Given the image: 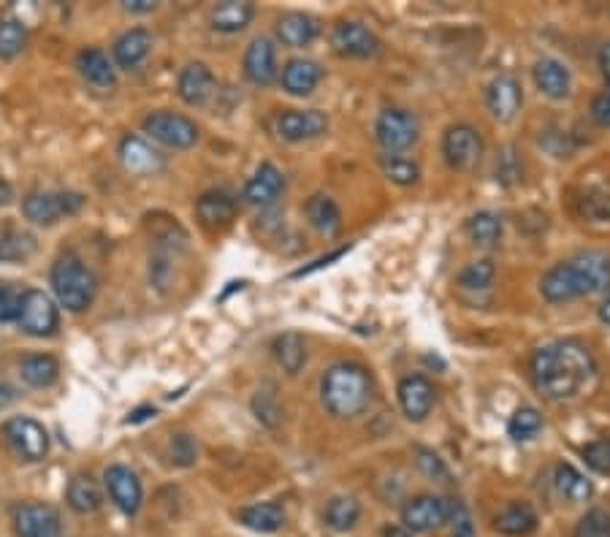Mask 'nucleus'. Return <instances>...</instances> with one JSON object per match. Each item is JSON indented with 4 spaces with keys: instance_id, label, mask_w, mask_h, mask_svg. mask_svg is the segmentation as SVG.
Wrapping results in <instances>:
<instances>
[{
    "instance_id": "nucleus-1",
    "label": "nucleus",
    "mask_w": 610,
    "mask_h": 537,
    "mask_svg": "<svg viewBox=\"0 0 610 537\" xmlns=\"http://www.w3.org/2000/svg\"><path fill=\"white\" fill-rule=\"evenodd\" d=\"M594 356L578 340L554 342L535 350L532 380L548 399H570L594 375Z\"/></svg>"
},
{
    "instance_id": "nucleus-2",
    "label": "nucleus",
    "mask_w": 610,
    "mask_h": 537,
    "mask_svg": "<svg viewBox=\"0 0 610 537\" xmlns=\"http://www.w3.org/2000/svg\"><path fill=\"white\" fill-rule=\"evenodd\" d=\"M375 399L372 375L361 364H334L320 380V402L326 413L339 421H353L364 415Z\"/></svg>"
},
{
    "instance_id": "nucleus-3",
    "label": "nucleus",
    "mask_w": 610,
    "mask_h": 537,
    "mask_svg": "<svg viewBox=\"0 0 610 537\" xmlns=\"http://www.w3.org/2000/svg\"><path fill=\"white\" fill-rule=\"evenodd\" d=\"M52 288H55L57 302L68 312H85L95 302L98 280L76 255H63L52 266Z\"/></svg>"
},
{
    "instance_id": "nucleus-4",
    "label": "nucleus",
    "mask_w": 610,
    "mask_h": 537,
    "mask_svg": "<svg viewBox=\"0 0 610 537\" xmlns=\"http://www.w3.org/2000/svg\"><path fill=\"white\" fill-rule=\"evenodd\" d=\"M377 142L383 147L388 155H396V152L410 150L415 142H418V133H421V123L413 112L407 109H383L380 117H377L375 125Z\"/></svg>"
},
{
    "instance_id": "nucleus-5",
    "label": "nucleus",
    "mask_w": 610,
    "mask_h": 537,
    "mask_svg": "<svg viewBox=\"0 0 610 537\" xmlns=\"http://www.w3.org/2000/svg\"><path fill=\"white\" fill-rule=\"evenodd\" d=\"M144 133L155 142L166 144L171 150H190L198 142V125L185 114L155 112L144 120Z\"/></svg>"
},
{
    "instance_id": "nucleus-6",
    "label": "nucleus",
    "mask_w": 610,
    "mask_h": 537,
    "mask_svg": "<svg viewBox=\"0 0 610 537\" xmlns=\"http://www.w3.org/2000/svg\"><path fill=\"white\" fill-rule=\"evenodd\" d=\"M442 155L456 171L478 169L483 161V136L472 125H453L442 136Z\"/></svg>"
},
{
    "instance_id": "nucleus-7",
    "label": "nucleus",
    "mask_w": 610,
    "mask_h": 537,
    "mask_svg": "<svg viewBox=\"0 0 610 537\" xmlns=\"http://www.w3.org/2000/svg\"><path fill=\"white\" fill-rule=\"evenodd\" d=\"M3 437L11 445V451L25 462H41L49 453L47 429L33 418H11V421H6Z\"/></svg>"
},
{
    "instance_id": "nucleus-8",
    "label": "nucleus",
    "mask_w": 610,
    "mask_h": 537,
    "mask_svg": "<svg viewBox=\"0 0 610 537\" xmlns=\"http://www.w3.org/2000/svg\"><path fill=\"white\" fill-rule=\"evenodd\" d=\"M85 204L79 193H30L22 204V212L36 226H52L63 215H74Z\"/></svg>"
},
{
    "instance_id": "nucleus-9",
    "label": "nucleus",
    "mask_w": 610,
    "mask_h": 537,
    "mask_svg": "<svg viewBox=\"0 0 610 537\" xmlns=\"http://www.w3.org/2000/svg\"><path fill=\"white\" fill-rule=\"evenodd\" d=\"M451 508L453 502L434 494H421L402 508V524L407 532H434L451 521Z\"/></svg>"
},
{
    "instance_id": "nucleus-10",
    "label": "nucleus",
    "mask_w": 610,
    "mask_h": 537,
    "mask_svg": "<svg viewBox=\"0 0 610 537\" xmlns=\"http://www.w3.org/2000/svg\"><path fill=\"white\" fill-rule=\"evenodd\" d=\"M331 47L339 57H350V60H369V57L380 55V38L372 30L361 25V22H339L334 33H331Z\"/></svg>"
},
{
    "instance_id": "nucleus-11",
    "label": "nucleus",
    "mask_w": 610,
    "mask_h": 537,
    "mask_svg": "<svg viewBox=\"0 0 610 537\" xmlns=\"http://www.w3.org/2000/svg\"><path fill=\"white\" fill-rule=\"evenodd\" d=\"M274 131L282 142H310L329 131V117L318 109H291L274 120Z\"/></svg>"
},
{
    "instance_id": "nucleus-12",
    "label": "nucleus",
    "mask_w": 610,
    "mask_h": 537,
    "mask_svg": "<svg viewBox=\"0 0 610 537\" xmlns=\"http://www.w3.org/2000/svg\"><path fill=\"white\" fill-rule=\"evenodd\" d=\"M57 307L44 291H25L22 293V307H19L17 323L22 331L33 337H49L57 329Z\"/></svg>"
},
{
    "instance_id": "nucleus-13",
    "label": "nucleus",
    "mask_w": 610,
    "mask_h": 537,
    "mask_svg": "<svg viewBox=\"0 0 610 537\" xmlns=\"http://www.w3.org/2000/svg\"><path fill=\"white\" fill-rule=\"evenodd\" d=\"M106 489L112 494L114 505L125 513V516H136L141 508V500H144V489H141L139 475L125 467V464H112L106 467L104 472Z\"/></svg>"
},
{
    "instance_id": "nucleus-14",
    "label": "nucleus",
    "mask_w": 610,
    "mask_h": 537,
    "mask_svg": "<svg viewBox=\"0 0 610 537\" xmlns=\"http://www.w3.org/2000/svg\"><path fill=\"white\" fill-rule=\"evenodd\" d=\"M14 532L17 537H63V524L52 505L28 502L14 513Z\"/></svg>"
},
{
    "instance_id": "nucleus-15",
    "label": "nucleus",
    "mask_w": 610,
    "mask_h": 537,
    "mask_svg": "<svg viewBox=\"0 0 610 537\" xmlns=\"http://www.w3.org/2000/svg\"><path fill=\"white\" fill-rule=\"evenodd\" d=\"M521 104H524V95L513 76H497L486 87V106L497 123H513L516 114L521 112Z\"/></svg>"
},
{
    "instance_id": "nucleus-16",
    "label": "nucleus",
    "mask_w": 610,
    "mask_h": 537,
    "mask_svg": "<svg viewBox=\"0 0 610 537\" xmlns=\"http://www.w3.org/2000/svg\"><path fill=\"white\" fill-rule=\"evenodd\" d=\"M120 161L125 169L136 177H152L166 169V161L152 144H147L141 136H125L120 142Z\"/></svg>"
},
{
    "instance_id": "nucleus-17",
    "label": "nucleus",
    "mask_w": 610,
    "mask_h": 537,
    "mask_svg": "<svg viewBox=\"0 0 610 537\" xmlns=\"http://www.w3.org/2000/svg\"><path fill=\"white\" fill-rule=\"evenodd\" d=\"M399 405L410 421H423L434 407V386L423 375H407L396 388Z\"/></svg>"
},
{
    "instance_id": "nucleus-18",
    "label": "nucleus",
    "mask_w": 610,
    "mask_h": 537,
    "mask_svg": "<svg viewBox=\"0 0 610 537\" xmlns=\"http://www.w3.org/2000/svg\"><path fill=\"white\" fill-rule=\"evenodd\" d=\"M570 264H573L583 296H592V293H602L610 288V258L605 253H581Z\"/></svg>"
},
{
    "instance_id": "nucleus-19",
    "label": "nucleus",
    "mask_w": 610,
    "mask_h": 537,
    "mask_svg": "<svg viewBox=\"0 0 610 537\" xmlns=\"http://www.w3.org/2000/svg\"><path fill=\"white\" fill-rule=\"evenodd\" d=\"M177 93L188 106H204L215 95V74L204 63H190L179 74Z\"/></svg>"
},
{
    "instance_id": "nucleus-20",
    "label": "nucleus",
    "mask_w": 610,
    "mask_h": 537,
    "mask_svg": "<svg viewBox=\"0 0 610 537\" xmlns=\"http://www.w3.org/2000/svg\"><path fill=\"white\" fill-rule=\"evenodd\" d=\"M282 190H285L282 171L274 163H261V169L255 171L250 182L244 185V201L253 207H269L280 198Z\"/></svg>"
},
{
    "instance_id": "nucleus-21",
    "label": "nucleus",
    "mask_w": 610,
    "mask_h": 537,
    "mask_svg": "<svg viewBox=\"0 0 610 537\" xmlns=\"http://www.w3.org/2000/svg\"><path fill=\"white\" fill-rule=\"evenodd\" d=\"M244 76L253 85H272L277 76V52L269 38H255L244 52Z\"/></svg>"
},
{
    "instance_id": "nucleus-22",
    "label": "nucleus",
    "mask_w": 610,
    "mask_h": 537,
    "mask_svg": "<svg viewBox=\"0 0 610 537\" xmlns=\"http://www.w3.org/2000/svg\"><path fill=\"white\" fill-rule=\"evenodd\" d=\"M320 22L310 14L301 11H288L277 19V38L282 41V47H310L312 41L318 38Z\"/></svg>"
},
{
    "instance_id": "nucleus-23",
    "label": "nucleus",
    "mask_w": 610,
    "mask_h": 537,
    "mask_svg": "<svg viewBox=\"0 0 610 537\" xmlns=\"http://www.w3.org/2000/svg\"><path fill=\"white\" fill-rule=\"evenodd\" d=\"M532 76H535L537 90L545 95V98H554V101H562L570 95V87H573V79H570V71L554 60V57H543L537 60L535 68H532Z\"/></svg>"
},
{
    "instance_id": "nucleus-24",
    "label": "nucleus",
    "mask_w": 610,
    "mask_h": 537,
    "mask_svg": "<svg viewBox=\"0 0 610 537\" xmlns=\"http://www.w3.org/2000/svg\"><path fill=\"white\" fill-rule=\"evenodd\" d=\"M540 291L551 304H564L573 302V299H581V285H578V277L573 272V264H556L554 269H548L545 277L540 280Z\"/></svg>"
},
{
    "instance_id": "nucleus-25",
    "label": "nucleus",
    "mask_w": 610,
    "mask_h": 537,
    "mask_svg": "<svg viewBox=\"0 0 610 537\" xmlns=\"http://www.w3.org/2000/svg\"><path fill=\"white\" fill-rule=\"evenodd\" d=\"M152 49V36L144 28H133L128 33H122L114 44V60L117 66L125 68V71H133L139 68Z\"/></svg>"
},
{
    "instance_id": "nucleus-26",
    "label": "nucleus",
    "mask_w": 610,
    "mask_h": 537,
    "mask_svg": "<svg viewBox=\"0 0 610 537\" xmlns=\"http://www.w3.org/2000/svg\"><path fill=\"white\" fill-rule=\"evenodd\" d=\"M304 212H307V220H310V226L315 228L320 236H326V239H334V236L342 231V212H339L337 201H334L331 196L315 193V196L307 201Z\"/></svg>"
},
{
    "instance_id": "nucleus-27",
    "label": "nucleus",
    "mask_w": 610,
    "mask_h": 537,
    "mask_svg": "<svg viewBox=\"0 0 610 537\" xmlns=\"http://www.w3.org/2000/svg\"><path fill=\"white\" fill-rule=\"evenodd\" d=\"M196 212L207 228H226L236 217V201L223 190H212L198 198Z\"/></svg>"
},
{
    "instance_id": "nucleus-28",
    "label": "nucleus",
    "mask_w": 610,
    "mask_h": 537,
    "mask_svg": "<svg viewBox=\"0 0 610 537\" xmlns=\"http://www.w3.org/2000/svg\"><path fill=\"white\" fill-rule=\"evenodd\" d=\"M255 17L253 3H239V0H226V3H217L215 9L209 11V25L217 33H239L244 30Z\"/></svg>"
},
{
    "instance_id": "nucleus-29",
    "label": "nucleus",
    "mask_w": 610,
    "mask_h": 537,
    "mask_svg": "<svg viewBox=\"0 0 610 537\" xmlns=\"http://www.w3.org/2000/svg\"><path fill=\"white\" fill-rule=\"evenodd\" d=\"M76 68H79V74H82L87 85L98 87V90H109L117 82L112 63L101 49H82L79 57H76Z\"/></svg>"
},
{
    "instance_id": "nucleus-30",
    "label": "nucleus",
    "mask_w": 610,
    "mask_h": 537,
    "mask_svg": "<svg viewBox=\"0 0 610 537\" xmlns=\"http://www.w3.org/2000/svg\"><path fill=\"white\" fill-rule=\"evenodd\" d=\"M323 79V68L315 60H291L282 68V87L291 95H310Z\"/></svg>"
},
{
    "instance_id": "nucleus-31",
    "label": "nucleus",
    "mask_w": 610,
    "mask_h": 537,
    "mask_svg": "<svg viewBox=\"0 0 610 537\" xmlns=\"http://www.w3.org/2000/svg\"><path fill=\"white\" fill-rule=\"evenodd\" d=\"M494 527L507 537H526L537 529V513L524 502H510L494 519Z\"/></svg>"
},
{
    "instance_id": "nucleus-32",
    "label": "nucleus",
    "mask_w": 610,
    "mask_h": 537,
    "mask_svg": "<svg viewBox=\"0 0 610 537\" xmlns=\"http://www.w3.org/2000/svg\"><path fill=\"white\" fill-rule=\"evenodd\" d=\"M554 483H556V491H559L567 502L592 500V494H594L592 481H589L581 470H575L573 464H567V462L556 464Z\"/></svg>"
},
{
    "instance_id": "nucleus-33",
    "label": "nucleus",
    "mask_w": 610,
    "mask_h": 537,
    "mask_svg": "<svg viewBox=\"0 0 610 537\" xmlns=\"http://www.w3.org/2000/svg\"><path fill=\"white\" fill-rule=\"evenodd\" d=\"M239 521L253 532L272 535V532L285 527V510L277 502H261V505H250V508L239 510Z\"/></svg>"
},
{
    "instance_id": "nucleus-34",
    "label": "nucleus",
    "mask_w": 610,
    "mask_h": 537,
    "mask_svg": "<svg viewBox=\"0 0 610 537\" xmlns=\"http://www.w3.org/2000/svg\"><path fill=\"white\" fill-rule=\"evenodd\" d=\"M274 358L280 361L288 375H299L304 361H307V345H304V337L299 331H285L274 340Z\"/></svg>"
},
{
    "instance_id": "nucleus-35",
    "label": "nucleus",
    "mask_w": 610,
    "mask_h": 537,
    "mask_svg": "<svg viewBox=\"0 0 610 537\" xmlns=\"http://www.w3.org/2000/svg\"><path fill=\"white\" fill-rule=\"evenodd\" d=\"M19 375L28 386L47 388L60 375V364H57V358L47 356V353H36V356H28L19 364Z\"/></svg>"
},
{
    "instance_id": "nucleus-36",
    "label": "nucleus",
    "mask_w": 610,
    "mask_h": 537,
    "mask_svg": "<svg viewBox=\"0 0 610 537\" xmlns=\"http://www.w3.org/2000/svg\"><path fill=\"white\" fill-rule=\"evenodd\" d=\"M66 500L76 513H95L101 508V489L90 475H76L74 481L68 483Z\"/></svg>"
},
{
    "instance_id": "nucleus-37",
    "label": "nucleus",
    "mask_w": 610,
    "mask_h": 537,
    "mask_svg": "<svg viewBox=\"0 0 610 537\" xmlns=\"http://www.w3.org/2000/svg\"><path fill=\"white\" fill-rule=\"evenodd\" d=\"M36 253V239L14 226H0V261H25Z\"/></svg>"
},
{
    "instance_id": "nucleus-38",
    "label": "nucleus",
    "mask_w": 610,
    "mask_h": 537,
    "mask_svg": "<svg viewBox=\"0 0 610 537\" xmlns=\"http://www.w3.org/2000/svg\"><path fill=\"white\" fill-rule=\"evenodd\" d=\"M358 519H361V505L353 497H334L323 513L326 527L334 529V532H348V529L356 527Z\"/></svg>"
},
{
    "instance_id": "nucleus-39",
    "label": "nucleus",
    "mask_w": 610,
    "mask_h": 537,
    "mask_svg": "<svg viewBox=\"0 0 610 537\" xmlns=\"http://www.w3.org/2000/svg\"><path fill=\"white\" fill-rule=\"evenodd\" d=\"M467 234H470L472 245L494 247L502 239V220L494 212H478L467 220Z\"/></svg>"
},
{
    "instance_id": "nucleus-40",
    "label": "nucleus",
    "mask_w": 610,
    "mask_h": 537,
    "mask_svg": "<svg viewBox=\"0 0 610 537\" xmlns=\"http://www.w3.org/2000/svg\"><path fill=\"white\" fill-rule=\"evenodd\" d=\"M540 429H543V415L537 413L535 407H518L513 418H510V424H507V434L518 443L535 440Z\"/></svg>"
},
{
    "instance_id": "nucleus-41",
    "label": "nucleus",
    "mask_w": 610,
    "mask_h": 537,
    "mask_svg": "<svg viewBox=\"0 0 610 537\" xmlns=\"http://www.w3.org/2000/svg\"><path fill=\"white\" fill-rule=\"evenodd\" d=\"M380 169H383V174L391 182H396V185H415L418 179H421V169H418V163L410 161V158H404V155H380Z\"/></svg>"
},
{
    "instance_id": "nucleus-42",
    "label": "nucleus",
    "mask_w": 610,
    "mask_h": 537,
    "mask_svg": "<svg viewBox=\"0 0 610 537\" xmlns=\"http://www.w3.org/2000/svg\"><path fill=\"white\" fill-rule=\"evenodd\" d=\"M28 44V30L19 19H3L0 22V57L11 60Z\"/></svg>"
},
{
    "instance_id": "nucleus-43",
    "label": "nucleus",
    "mask_w": 610,
    "mask_h": 537,
    "mask_svg": "<svg viewBox=\"0 0 610 537\" xmlns=\"http://www.w3.org/2000/svg\"><path fill=\"white\" fill-rule=\"evenodd\" d=\"M494 277H497V266L491 264L488 258H483V261H472V264L459 274V285L461 288H467V291H483V288L494 283Z\"/></svg>"
},
{
    "instance_id": "nucleus-44",
    "label": "nucleus",
    "mask_w": 610,
    "mask_h": 537,
    "mask_svg": "<svg viewBox=\"0 0 610 537\" xmlns=\"http://www.w3.org/2000/svg\"><path fill=\"white\" fill-rule=\"evenodd\" d=\"M573 537H610V510L592 508L573 529Z\"/></svg>"
},
{
    "instance_id": "nucleus-45",
    "label": "nucleus",
    "mask_w": 610,
    "mask_h": 537,
    "mask_svg": "<svg viewBox=\"0 0 610 537\" xmlns=\"http://www.w3.org/2000/svg\"><path fill=\"white\" fill-rule=\"evenodd\" d=\"M255 415L258 421L266 426H277L280 424V405H277V394H274V386H263L253 399Z\"/></svg>"
},
{
    "instance_id": "nucleus-46",
    "label": "nucleus",
    "mask_w": 610,
    "mask_h": 537,
    "mask_svg": "<svg viewBox=\"0 0 610 537\" xmlns=\"http://www.w3.org/2000/svg\"><path fill=\"white\" fill-rule=\"evenodd\" d=\"M583 459L592 467L594 472L600 475H610V437H602V440H594L583 448Z\"/></svg>"
},
{
    "instance_id": "nucleus-47",
    "label": "nucleus",
    "mask_w": 610,
    "mask_h": 537,
    "mask_svg": "<svg viewBox=\"0 0 610 537\" xmlns=\"http://www.w3.org/2000/svg\"><path fill=\"white\" fill-rule=\"evenodd\" d=\"M169 451H171V462L177 464V467H190V464L196 462L198 445L190 434H174V437H171Z\"/></svg>"
},
{
    "instance_id": "nucleus-48",
    "label": "nucleus",
    "mask_w": 610,
    "mask_h": 537,
    "mask_svg": "<svg viewBox=\"0 0 610 537\" xmlns=\"http://www.w3.org/2000/svg\"><path fill=\"white\" fill-rule=\"evenodd\" d=\"M22 291L9 283H0V323H11L19 318Z\"/></svg>"
},
{
    "instance_id": "nucleus-49",
    "label": "nucleus",
    "mask_w": 610,
    "mask_h": 537,
    "mask_svg": "<svg viewBox=\"0 0 610 537\" xmlns=\"http://www.w3.org/2000/svg\"><path fill=\"white\" fill-rule=\"evenodd\" d=\"M415 453H418V467H421V472L426 478L448 483V467H445V462H442L437 453L429 451V448H418Z\"/></svg>"
},
{
    "instance_id": "nucleus-50",
    "label": "nucleus",
    "mask_w": 610,
    "mask_h": 537,
    "mask_svg": "<svg viewBox=\"0 0 610 537\" xmlns=\"http://www.w3.org/2000/svg\"><path fill=\"white\" fill-rule=\"evenodd\" d=\"M589 114H592V120L600 125V128H610V87H605V90L594 95Z\"/></svg>"
},
{
    "instance_id": "nucleus-51",
    "label": "nucleus",
    "mask_w": 610,
    "mask_h": 537,
    "mask_svg": "<svg viewBox=\"0 0 610 537\" xmlns=\"http://www.w3.org/2000/svg\"><path fill=\"white\" fill-rule=\"evenodd\" d=\"M451 519H453V535L451 537H475V527H472L470 510L464 508L461 502H453Z\"/></svg>"
},
{
    "instance_id": "nucleus-52",
    "label": "nucleus",
    "mask_w": 610,
    "mask_h": 537,
    "mask_svg": "<svg viewBox=\"0 0 610 537\" xmlns=\"http://www.w3.org/2000/svg\"><path fill=\"white\" fill-rule=\"evenodd\" d=\"M122 9L131 11V14H150V11L158 9V3H152V0H125Z\"/></svg>"
},
{
    "instance_id": "nucleus-53",
    "label": "nucleus",
    "mask_w": 610,
    "mask_h": 537,
    "mask_svg": "<svg viewBox=\"0 0 610 537\" xmlns=\"http://www.w3.org/2000/svg\"><path fill=\"white\" fill-rule=\"evenodd\" d=\"M600 68H602V76H605V82H608L610 87V41L602 47L600 52Z\"/></svg>"
},
{
    "instance_id": "nucleus-54",
    "label": "nucleus",
    "mask_w": 610,
    "mask_h": 537,
    "mask_svg": "<svg viewBox=\"0 0 610 537\" xmlns=\"http://www.w3.org/2000/svg\"><path fill=\"white\" fill-rule=\"evenodd\" d=\"M385 537H413V532H407L404 527H388L385 529Z\"/></svg>"
},
{
    "instance_id": "nucleus-55",
    "label": "nucleus",
    "mask_w": 610,
    "mask_h": 537,
    "mask_svg": "<svg viewBox=\"0 0 610 537\" xmlns=\"http://www.w3.org/2000/svg\"><path fill=\"white\" fill-rule=\"evenodd\" d=\"M600 321L605 323V326H610V293H608V299H605L600 307Z\"/></svg>"
},
{
    "instance_id": "nucleus-56",
    "label": "nucleus",
    "mask_w": 610,
    "mask_h": 537,
    "mask_svg": "<svg viewBox=\"0 0 610 537\" xmlns=\"http://www.w3.org/2000/svg\"><path fill=\"white\" fill-rule=\"evenodd\" d=\"M9 201H11V188L6 185V182H0V207H3V204H9Z\"/></svg>"
}]
</instances>
